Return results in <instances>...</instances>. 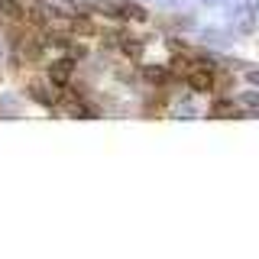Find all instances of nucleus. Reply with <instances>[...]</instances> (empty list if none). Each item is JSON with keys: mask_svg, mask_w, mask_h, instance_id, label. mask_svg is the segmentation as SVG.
Masks as SVG:
<instances>
[{"mask_svg": "<svg viewBox=\"0 0 259 259\" xmlns=\"http://www.w3.org/2000/svg\"><path fill=\"white\" fill-rule=\"evenodd\" d=\"M185 78H188V84L194 88V91H210L217 75H214V68H210L207 62H194V65H188Z\"/></svg>", "mask_w": 259, "mask_h": 259, "instance_id": "obj_1", "label": "nucleus"}, {"mask_svg": "<svg viewBox=\"0 0 259 259\" xmlns=\"http://www.w3.org/2000/svg\"><path fill=\"white\" fill-rule=\"evenodd\" d=\"M71 71H75V59H59V62H52L49 65V81H52V84H59V88H65L71 81Z\"/></svg>", "mask_w": 259, "mask_h": 259, "instance_id": "obj_2", "label": "nucleus"}, {"mask_svg": "<svg viewBox=\"0 0 259 259\" xmlns=\"http://www.w3.org/2000/svg\"><path fill=\"white\" fill-rule=\"evenodd\" d=\"M143 78L149 81V84H165V81H168V71L159 68V65H146V68H143Z\"/></svg>", "mask_w": 259, "mask_h": 259, "instance_id": "obj_3", "label": "nucleus"}, {"mask_svg": "<svg viewBox=\"0 0 259 259\" xmlns=\"http://www.w3.org/2000/svg\"><path fill=\"white\" fill-rule=\"evenodd\" d=\"M68 29H71V32H81V36H88V32H94V23L88 20V16H71V20H68Z\"/></svg>", "mask_w": 259, "mask_h": 259, "instance_id": "obj_4", "label": "nucleus"}, {"mask_svg": "<svg viewBox=\"0 0 259 259\" xmlns=\"http://www.w3.org/2000/svg\"><path fill=\"white\" fill-rule=\"evenodd\" d=\"M39 52H42V46H39L36 39H23V42H20V55H23V59H39Z\"/></svg>", "mask_w": 259, "mask_h": 259, "instance_id": "obj_5", "label": "nucleus"}, {"mask_svg": "<svg viewBox=\"0 0 259 259\" xmlns=\"http://www.w3.org/2000/svg\"><path fill=\"white\" fill-rule=\"evenodd\" d=\"M120 49H123V55H130V59H140V52H143V46L136 42V39H123Z\"/></svg>", "mask_w": 259, "mask_h": 259, "instance_id": "obj_6", "label": "nucleus"}, {"mask_svg": "<svg viewBox=\"0 0 259 259\" xmlns=\"http://www.w3.org/2000/svg\"><path fill=\"white\" fill-rule=\"evenodd\" d=\"M120 13H123V16H133V20H146L143 7H136V4H123V7H120Z\"/></svg>", "mask_w": 259, "mask_h": 259, "instance_id": "obj_7", "label": "nucleus"}, {"mask_svg": "<svg viewBox=\"0 0 259 259\" xmlns=\"http://www.w3.org/2000/svg\"><path fill=\"white\" fill-rule=\"evenodd\" d=\"M233 113H237V110H233L227 101H221L217 107H210V117H233Z\"/></svg>", "mask_w": 259, "mask_h": 259, "instance_id": "obj_8", "label": "nucleus"}, {"mask_svg": "<svg viewBox=\"0 0 259 259\" xmlns=\"http://www.w3.org/2000/svg\"><path fill=\"white\" fill-rule=\"evenodd\" d=\"M249 81H253V84H259V71H249Z\"/></svg>", "mask_w": 259, "mask_h": 259, "instance_id": "obj_9", "label": "nucleus"}]
</instances>
